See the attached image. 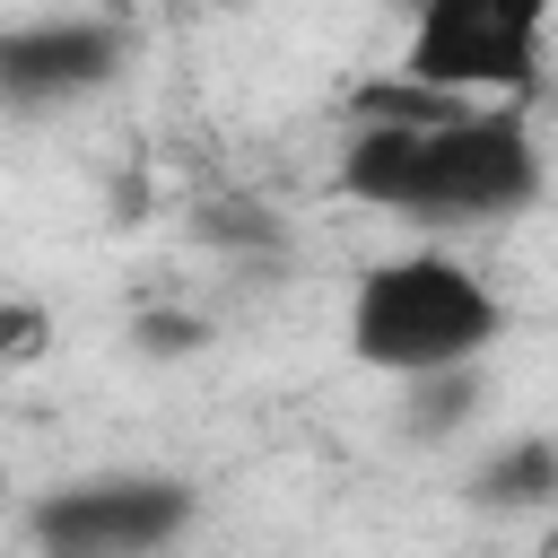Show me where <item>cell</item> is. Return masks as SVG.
<instances>
[{
    "label": "cell",
    "mask_w": 558,
    "mask_h": 558,
    "mask_svg": "<svg viewBox=\"0 0 558 558\" xmlns=\"http://www.w3.org/2000/svg\"><path fill=\"white\" fill-rule=\"evenodd\" d=\"M340 192L375 201L401 227H506L541 201V140L523 105H471L427 131H349Z\"/></svg>",
    "instance_id": "1"
},
{
    "label": "cell",
    "mask_w": 558,
    "mask_h": 558,
    "mask_svg": "<svg viewBox=\"0 0 558 558\" xmlns=\"http://www.w3.org/2000/svg\"><path fill=\"white\" fill-rule=\"evenodd\" d=\"M506 331L497 288L453 253H392L349 288V357L375 375H436L480 366Z\"/></svg>",
    "instance_id": "2"
},
{
    "label": "cell",
    "mask_w": 558,
    "mask_h": 558,
    "mask_svg": "<svg viewBox=\"0 0 558 558\" xmlns=\"http://www.w3.org/2000/svg\"><path fill=\"white\" fill-rule=\"evenodd\" d=\"M192 523H201V497L174 471H96L26 506L35 558H166Z\"/></svg>",
    "instance_id": "3"
},
{
    "label": "cell",
    "mask_w": 558,
    "mask_h": 558,
    "mask_svg": "<svg viewBox=\"0 0 558 558\" xmlns=\"http://www.w3.org/2000/svg\"><path fill=\"white\" fill-rule=\"evenodd\" d=\"M541 17L549 0H418L401 78L480 105V96H532L541 87Z\"/></svg>",
    "instance_id": "4"
},
{
    "label": "cell",
    "mask_w": 558,
    "mask_h": 558,
    "mask_svg": "<svg viewBox=\"0 0 558 558\" xmlns=\"http://www.w3.org/2000/svg\"><path fill=\"white\" fill-rule=\"evenodd\" d=\"M131 70V26L113 17H35L0 35V105L9 113H61L105 96Z\"/></svg>",
    "instance_id": "5"
},
{
    "label": "cell",
    "mask_w": 558,
    "mask_h": 558,
    "mask_svg": "<svg viewBox=\"0 0 558 558\" xmlns=\"http://www.w3.org/2000/svg\"><path fill=\"white\" fill-rule=\"evenodd\" d=\"M549 488H558V445H549V436H514V445H497V453L471 471L462 497H471L480 514H541Z\"/></svg>",
    "instance_id": "6"
},
{
    "label": "cell",
    "mask_w": 558,
    "mask_h": 558,
    "mask_svg": "<svg viewBox=\"0 0 558 558\" xmlns=\"http://www.w3.org/2000/svg\"><path fill=\"white\" fill-rule=\"evenodd\" d=\"M480 392H488V375H480V366L410 375V384H401V436H410V445H445V436L480 410Z\"/></svg>",
    "instance_id": "7"
},
{
    "label": "cell",
    "mask_w": 558,
    "mask_h": 558,
    "mask_svg": "<svg viewBox=\"0 0 558 558\" xmlns=\"http://www.w3.org/2000/svg\"><path fill=\"white\" fill-rule=\"evenodd\" d=\"M131 340H140L148 357H192V349H209V323H201V314L157 305V314H140V323H131Z\"/></svg>",
    "instance_id": "8"
}]
</instances>
